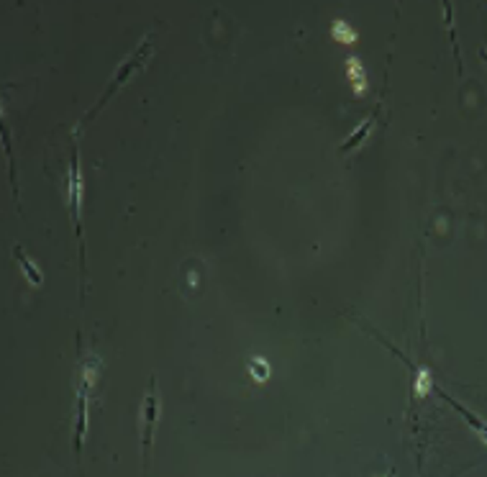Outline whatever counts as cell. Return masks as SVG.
I'll use <instances>...</instances> for the list:
<instances>
[{"label": "cell", "instance_id": "4", "mask_svg": "<svg viewBox=\"0 0 487 477\" xmlns=\"http://www.w3.org/2000/svg\"><path fill=\"white\" fill-rule=\"evenodd\" d=\"M67 198H70V211H72V223L78 236L82 239V175H80V162L78 154H72L70 162V177H67Z\"/></svg>", "mask_w": 487, "mask_h": 477}, {"label": "cell", "instance_id": "8", "mask_svg": "<svg viewBox=\"0 0 487 477\" xmlns=\"http://www.w3.org/2000/svg\"><path fill=\"white\" fill-rule=\"evenodd\" d=\"M13 257H16L18 267L24 269V275L29 277V283H31V285H41V280H44V277H41V269L36 267V264H34L29 257H26V252L21 249V246H16V249H13Z\"/></svg>", "mask_w": 487, "mask_h": 477}, {"label": "cell", "instance_id": "3", "mask_svg": "<svg viewBox=\"0 0 487 477\" xmlns=\"http://www.w3.org/2000/svg\"><path fill=\"white\" fill-rule=\"evenodd\" d=\"M95 375H98V364L93 359H87L82 364V380H80V395H78V426H75V449H82V441H85L87 434V403H90V387L95 383Z\"/></svg>", "mask_w": 487, "mask_h": 477}, {"label": "cell", "instance_id": "10", "mask_svg": "<svg viewBox=\"0 0 487 477\" xmlns=\"http://www.w3.org/2000/svg\"><path fill=\"white\" fill-rule=\"evenodd\" d=\"M413 387H416L418 395H426V392L431 390V375L426 372V369H421L416 375V383H413Z\"/></svg>", "mask_w": 487, "mask_h": 477}, {"label": "cell", "instance_id": "9", "mask_svg": "<svg viewBox=\"0 0 487 477\" xmlns=\"http://www.w3.org/2000/svg\"><path fill=\"white\" fill-rule=\"evenodd\" d=\"M331 36L336 38L339 44H354V41H356L354 29H351L347 21H333L331 23Z\"/></svg>", "mask_w": 487, "mask_h": 477}, {"label": "cell", "instance_id": "11", "mask_svg": "<svg viewBox=\"0 0 487 477\" xmlns=\"http://www.w3.org/2000/svg\"><path fill=\"white\" fill-rule=\"evenodd\" d=\"M3 144H6V152H8V162H10V167H13V154H10V134H8V129L3 131ZM13 177V175H10ZM13 185H16V177H13ZM18 192V190H16Z\"/></svg>", "mask_w": 487, "mask_h": 477}, {"label": "cell", "instance_id": "2", "mask_svg": "<svg viewBox=\"0 0 487 477\" xmlns=\"http://www.w3.org/2000/svg\"><path fill=\"white\" fill-rule=\"evenodd\" d=\"M157 418H159V395H157V380L152 377L147 395H144V403H141V446H144L141 454H144V462H149V457H152Z\"/></svg>", "mask_w": 487, "mask_h": 477}, {"label": "cell", "instance_id": "5", "mask_svg": "<svg viewBox=\"0 0 487 477\" xmlns=\"http://www.w3.org/2000/svg\"><path fill=\"white\" fill-rule=\"evenodd\" d=\"M436 392H439L441 398L446 400L449 406L454 408L456 413L462 415L464 421L470 423L472 429L477 431V434H479V439H482V441H485V444H487V421H482V418H479V415H474V413H472L470 408H464V406H462V403H459V400H456V398H451V395H449V392H446V390H441V387H439V390H436Z\"/></svg>", "mask_w": 487, "mask_h": 477}, {"label": "cell", "instance_id": "1", "mask_svg": "<svg viewBox=\"0 0 487 477\" xmlns=\"http://www.w3.org/2000/svg\"><path fill=\"white\" fill-rule=\"evenodd\" d=\"M149 54H152V34H149V36L144 38V41H141V44L136 46V49H133L131 54H129V57H126L124 64H121V67L116 69V75H113V80L108 83V87H106V92H103V98L98 100V103H95L93 111L87 113V118H93V115L98 113V111H101V108L106 106V103H108L110 98H113V92H116L118 87H121V85H124L126 80H129V77H131L133 72H136V69L144 67V62L149 59Z\"/></svg>", "mask_w": 487, "mask_h": 477}, {"label": "cell", "instance_id": "7", "mask_svg": "<svg viewBox=\"0 0 487 477\" xmlns=\"http://www.w3.org/2000/svg\"><path fill=\"white\" fill-rule=\"evenodd\" d=\"M347 80L351 83L356 95H364V90H367V80H364V72H362V62L356 59V57H349L347 59Z\"/></svg>", "mask_w": 487, "mask_h": 477}, {"label": "cell", "instance_id": "6", "mask_svg": "<svg viewBox=\"0 0 487 477\" xmlns=\"http://www.w3.org/2000/svg\"><path fill=\"white\" fill-rule=\"evenodd\" d=\"M375 121H377V113H372L370 118H364V121L359 123V126H356V129L351 131V134H349V136L344 138V141H341L339 152H344V154L354 152L356 146H359V144L364 141V138L370 136V131L375 129Z\"/></svg>", "mask_w": 487, "mask_h": 477}]
</instances>
